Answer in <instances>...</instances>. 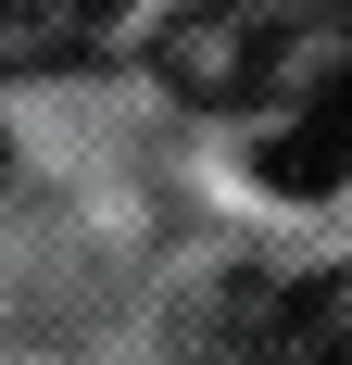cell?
I'll return each mask as SVG.
<instances>
[{
    "label": "cell",
    "instance_id": "obj_2",
    "mask_svg": "<svg viewBox=\"0 0 352 365\" xmlns=\"http://www.w3.org/2000/svg\"><path fill=\"white\" fill-rule=\"evenodd\" d=\"M189 365H352V277H227L202 302V340Z\"/></svg>",
    "mask_w": 352,
    "mask_h": 365
},
{
    "label": "cell",
    "instance_id": "obj_3",
    "mask_svg": "<svg viewBox=\"0 0 352 365\" xmlns=\"http://www.w3.org/2000/svg\"><path fill=\"white\" fill-rule=\"evenodd\" d=\"M340 177H352V63L315 76L302 101H277V139H264V189H289V202H315Z\"/></svg>",
    "mask_w": 352,
    "mask_h": 365
},
{
    "label": "cell",
    "instance_id": "obj_5",
    "mask_svg": "<svg viewBox=\"0 0 352 365\" xmlns=\"http://www.w3.org/2000/svg\"><path fill=\"white\" fill-rule=\"evenodd\" d=\"M76 13H88V26H101V13H113V0H76Z\"/></svg>",
    "mask_w": 352,
    "mask_h": 365
},
{
    "label": "cell",
    "instance_id": "obj_4",
    "mask_svg": "<svg viewBox=\"0 0 352 365\" xmlns=\"http://www.w3.org/2000/svg\"><path fill=\"white\" fill-rule=\"evenodd\" d=\"M88 13L76 0H0V63H76Z\"/></svg>",
    "mask_w": 352,
    "mask_h": 365
},
{
    "label": "cell",
    "instance_id": "obj_1",
    "mask_svg": "<svg viewBox=\"0 0 352 365\" xmlns=\"http://www.w3.org/2000/svg\"><path fill=\"white\" fill-rule=\"evenodd\" d=\"M151 63L202 113H264L352 63V0H189L151 38Z\"/></svg>",
    "mask_w": 352,
    "mask_h": 365
}]
</instances>
